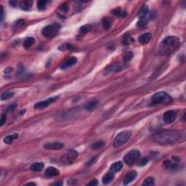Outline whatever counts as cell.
<instances>
[{
    "mask_svg": "<svg viewBox=\"0 0 186 186\" xmlns=\"http://www.w3.org/2000/svg\"><path fill=\"white\" fill-rule=\"evenodd\" d=\"M0 13H1V21H2L4 19V10L2 6H1V11H0Z\"/></svg>",
    "mask_w": 186,
    "mask_h": 186,
    "instance_id": "36",
    "label": "cell"
},
{
    "mask_svg": "<svg viewBox=\"0 0 186 186\" xmlns=\"http://www.w3.org/2000/svg\"><path fill=\"white\" fill-rule=\"evenodd\" d=\"M57 98H58V97H53V98H49V99L46 100H43V101H41V102H39V103H36L35 105H34V108L35 109H43V108H46L48 107L49 106H50L51 103H54V102L55 101L57 100Z\"/></svg>",
    "mask_w": 186,
    "mask_h": 186,
    "instance_id": "8",
    "label": "cell"
},
{
    "mask_svg": "<svg viewBox=\"0 0 186 186\" xmlns=\"http://www.w3.org/2000/svg\"><path fill=\"white\" fill-rule=\"evenodd\" d=\"M185 138L184 132L177 130H163L155 134L153 140L156 143L164 145L175 144Z\"/></svg>",
    "mask_w": 186,
    "mask_h": 186,
    "instance_id": "1",
    "label": "cell"
},
{
    "mask_svg": "<svg viewBox=\"0 0 186 186\" xmlns=\"http://www.w3.org/2000/svg\"><path fill=\"white\" fill-rule=\"evenodd\" d=\"M164 166L167 169H175L177 167L176 163H173L170 161H165L164 163Z\"/></svg>",
    "mask_w": 186,
    "mask_h": 186,
    "instance_id": "26",
    "label": "cell"
},
{
    "mask_svg": "<svg viewBox=\"0 0 186 186\" xmlns=\"http://www.w3.org/2000/svg\"><path fill=\"white\" fill-rule=\"evenodd\" d=\"M32 5V1H29V0H27V1H22V2H21V3H20V7H21V8L23 10L28 11V10H29L31 8Z\"/></svg>",
    "mask_w": 186,
    "mask_h": 186,
    "instance_id": "16",
    "label": "cell"
},
{
    "mask_svg": "<svg viewBox=\"0 0 186 186\" xmlns=\"http://www.w3.org/2000/svg\"><path fill=\"white\" fill-rule=\"evenodd\" d=\"M151 39H152V34H150V33H146V34H142L141 36H140L139 38H138V41H139L140 43L145 45V44L148 43L151 40Z\"/></svg>",
    "mask_w": 186,
    "mask_h": 186,
    "instance_id": "12",
    "label": "cell"
},
{
    "mask_svg": "<svg viewBox=\"0 0 186 186\" xmlns=\"http://www.w3.org/2000/svg\"><path fill=\"white\" fill-rule=\"evenodd\" d=\"M53 185H63V183H62V182H59V183H54Z\"/></svg>",
    "mask_w": 186,
    "mask_h": 186,
    "instance_id": "38",
    "label": "cell"
},
{
    "mask_svg": "<svg viewBox=\"0 0 186 186\" xmlns=\"http://www.w3.org/2000/svg\"><path fill=\"white\" fill-rule=\"evenodd\" d=\"M148 158H143V159H140L138 161V165L140 166V167H143V166L146 165L148 164Z\"/></svg>",
    "mask_w": 186,
    "mask_h": 186,
    "instance_id": "33",
    "label": "cell"
},
{
    "mask_svg": "<svg viewBox=\"0 0 186 186\" xmlns=\"http://www.w3.org/2000/svg\"><path fill=\"white\" fill-rule=\"evenodd\" d=\"M105 145V142L103 140H99V141L96 142L92 145V149L94 150H98L103 148Z\"/></svg>",
    "mask_w": 186,
    "mask_h": 186,
    "instance_id": "29",
    "label": "cell"
},
{
    "mask_svg": "<svg viewBox=\"0 0 186 186\" xmlns=\"http://www.w3.org/2000/svg\"><path fill=\"white\" fill-rule=\"evenodd\" d=\"M59 174V170L55 168V167H50L46 169V171H45V175H46V176L50 177H56L58 176Z\"/></svg>",
    "mask_w": 186,
    "mask_h": 186,
    "instance_id": "13",
    "label": "cell"
},
{
    "mask_svg": "<svg viewBox=\"0 0 186 186\" xmlns=\"http://www.w3.org/2000/svg\"><path fill=\"white\" fill-rule=\"evenodd\" d=\"M137 175H138V174H137L136 171H135V170L130 171L129 173H127V175H126L124 179V185H128L130 184V183H132L133 180H135V178L137 177Z\"/></svg>",
    "mask_w": 186,
    "mask_h": 186,
    "instance_id": "11",
    "label": "cell"
},
{
    "mask_svg": "<svg viewBox=\"0 0 186 186\" xmlns=\"http://www.w3.org/2000/svg\"><path fill=\"white\" fill-rule=\"evenodd\" d=\"M77 156H78V153L76 151L71 150L68 151L61 157V161L64 164H71L75 161L76 159H77Z\"/></svg>",
    "mask_w": 186,
    "mask_h": 186,
    "instance_id": "7",
    "label": "cell"
},
{
    "mask_svg": "<svg viewBox=\"0 0 186 186\" xmlns=\"http://www.w3.org/2000/svg\"><path fill=\"white\" fill-rule=\"evenodd\" d=\"M98 103H99V102H98V100H91V101H90L85 105L84 108L88 111H92L93 110H95L96 108Z\"/></svg>",
    "mask_w": 186,
    "mask_h": 186,
    "instance_id": "15",
    "label": "cell"
},
{
    "mask_svg": "<svg viewBox=\"0 0 186 186\" xmlns=\"http://www.w3.org/2000/svg\"><path fill=\"white\" fill-rule=\"evenodd\" d=\"M113 13H114V15H116V16L117 17H119V18H126L127 15V13H126L125 11H124L123 10H122L121 8H116L115 9V10H114V11H113Z\"/></svg>",
    "mask_w": 186,
    "mask_h": 186,
    "instance_id": "22",
    "label": "cell"
},
{
    "mask_svg": "<svg viewBox=\"0 0 186 186\" xmlns=\"http://www.w3.org/2000/svg\"><path fill=\"white\" fill-rule=\"evenodd\" d=\"M154 180L153 177H148L143 182V185H153Z\"/></svg>",
    "mask_w": 186,
    "mask_h": 186,
    "instance_id": "32",
    "label": "cell"
},
{
    "mask_svg": "<svg viewBox=\"0 0 186 186\" xmlns=\"http://www.w3.org/2000/svg\"><path fill=\"white\" fill-rule=\"evenodd\" d=\"M46 3H47V2H46V1H42V0H41V1H39V2H37V7H38L39 10H41V11H42V10H45Z\"/></svg>",
    "mask_w": 186,
    "mask_h": 186,
    "instance_id": "30",
    "label": "cell"
},
{
    "mask_svg": "<svg viewBox=\"0 0 186 186\" xmlns=\"http://www.w3.org/2000/svg\"><path fill=\"white\" fill-rule=\"evenodd\" d=\"M91 30H92V26L90 24L84 25V26H82V27L80 28V32L84 34H87V33L90 32Z\"/></svg>",
    "mask_w": 186,
    "mask_h": 186,
    "instance_id": "27",
    "label": "cell"
},
{
    "mask_svg": "<svg viewBox=\"0 0 186 186\" xmlns=\"http://www.w3.org/2000/svg\"><path fill=\"white\" fill-rule=\"evenodd\" d=\"M45 167V164L42 162H36L31 166V169L34 172H41Z\"/></svg>",
    "mask_w": 186,
    "mask_h": 186,
    "instance_id": "17",
    "label": "cell"
},
{
    "mask_svg": "<svg viewBox=\"0 0 186 186\" xmlns=\"http://www.w3.org/2000/svg\"><path fill=\"white\" fill-rule=\"evenodd\" d=\"M147 24H148V20H147V18L145 17V18H140V21L138 22L137 26H138V27L139 28V29H143L146 27Z\"/></svg>",
    "mask_w": 186,
    "mask_h": 186,
    "instance_id": "24",
    "label": "cell"
},
{
    "mask_svg": "<svg viewBox=\"0 0 186 186\" xmlns=\"http://www.w3.org/2000/svg\"><path fill=\"white\" fill-rule=\"evenodd\" d=\"M177 116V114L174 111H168L164 114L163 120L166 124H171L175 120Z\"/></svg>",
    "mask_w": 186,
    "mask_h": 186,
    "instance_id": "9",
    "label": "cell"
},
{
    "mask_svg": "<svg viewBox=\"0 0 186 186\" xmlns=\"http://www.w3.org/2000/svg\"><path fill=\"white\" fill-rule=\"evenodd\" d=\"M9 3H10V5H11V6H13V7H15V6H16V5H17V2H15V1H10Z\"/></svg>",
    "mask_w": 186,
    "mask_h": 186,
    "instance_id": "37",
    "label": "cell"
},
{
    "mask_svg": "<svg viewBox=\"0 0 186 186\" xmlns=\"http://www.w3.org/2000/svg\"><path fill=\"white\" fill-rule=\"evenodd\" d=\"M14 95L15 93L13 92H5L2 93L1 95V99H2V100H7L13 98Z\"/></svg>",
    "mask_w": 186,
    "mask_h": 186,
    "instance_id": "25",
    "label": "cell"
},
{
    "mask_svg": "<svg viewBox=\"0 0 186 186\" xmlns=\"http://www.w3.org/2000/svg\"><path fill=\"white\" fill-rule=\"evenodd\" d=\"M132 57H133V54H132L131 52H126L125 54L124 55V60L127 63V62L131 60Z\"/></svg>",
    "mask_w": 186,
    "mask_h": 186,
    "instance_id": "31",
    "label": "cell"
},
{
    "mask_svg": "<svg viewBox=\"0 0 186 186\" xmlns=\"http://www.w3.org/2000/svg\"><path fill=\"white\" fill-rule=\"evenodd\" d=\"M60 29V25L57 23H54L52 24H50L44 28L42 30V34L46 38H53L58 34Z\"/></svg>",
    "mask_w": 186,
    "mask_h": 186,
    "instance_id": "5",
    "label": "cell"
},
{
    "mask_svg": "<svg viewBox=\"0 0 186 186\" xmlns=\"http://www.w3.org/2000/svg\"><path fill=\"white\" fill-rule=\"evenodd\" d=\"M98 185V181H97V180H91V182L90 183H88V185Z\"/></svg>",
    "mask_w": 186,
    "mask_h": 186,
    "instance_id": "35",
    "label": "cell"
},
{
    "mask_svg": "<svg viewBox=\"0 0 186 186\" xmlns=\"http://www.w3.org/2000/svg\"><path fill=\"white\" fill-rule=\"evenodd\" d=\"M6 121H7L6 114H3L2 115V116H1V119H0V126H1V127H2V126H3L4 124H5Z\"/></svg>",
    "mask_w": 186,
    "mask_h": 186,
    "instance_id": "34",
    "label": "cell"
},
{
    "mask_svg": "<svg viewBox=\"0 0 186 186\" xmlns=\"http://www.w3.org/2000/svg\"><path fill=\"white\" fill-rule=\"evenodd\" d=\"M123 167V163L122 161L115 162L111 166V170L113 172H120Z\"/></svg>",
    "mask_w": 186,
    "mask_h": 186,
    "instance_id": "19",
    "label": "cell"
},
{
    "mask_svg": "<svg viewBox=\"0 0 186 186\" xmlns=\"http://www.w3.org/2000/svg\"><path fill=\"white\" fill-rule=\"evenodd\" d=\"M102 23L103 26L104 27V29H106V30L109 29L111 26V21L108 18H104L102 21Z\"/></svg>",
    "mask_w": 186,
    "mask_h": 186,
    "instance_id": "28",
    "label": "cell"
},
{
    "mask_svg": "<svg viewBox=\"0 0 186 186\" xmlns=\"http://www.w3.org/2000/svg\"><path fill=\"white\" fill-rule=\"evenodd\" d=\"M34 42H35V39L33 37H28L23 42V47L26 50H29L34 45Z\"/></svg>",
    "mask_w": 186,
    "mask_h": 186,
    "instance_id": "18",
    "label": "cell"
},
{
    "mask_svg": "<svg viewBox=\"0 0 186 186\" xmlns=\"http://www.w3.org/2000/svg\"><path fill=\"white\" fill-rule=\"evenodd\" d=\"M180 45L179 39L176 37H168L161 42L159 53L161 56H167L177 49Z\"/></svg>",
    "mask_w": 186,
    "mask_h": 186,
    "instance_id": "2",
    "label": "cell"
},
{
    "mask_svg": "<svg viewBox=\"0 0 186 186\" xmlns=\"http://www.w3.org/2000/svg\"><path fill=\"white\" fill-rule=\"evenodd\" d=\"M27 185H35V183H28Z\"/></svg>",
    "mask_w": 186,
    "mask_h": 186,
    "instance_id": "39",
    "label": "cell"
},
{
    "mask_svg": "<svg viewBox=\"0 0 186 186\" xmlns=\"http://www.w3.org/2000/svg\"><path fill=\"white\" fill-rule=\"evenodd\" d=\"M18 135L17 133H15L12 135H8V136L5 137V139H4V142L6 144H11L13 142V140L15 139H18Z\"/></svg>",
    "mask_w": 186,
    "mask_h": 186,
    "instance_id": "23",
    "label": "cell"
},
{
    "mask_svg": "<svg viewBox=\"0 0 186 186\" xmlns=\"http://www.w3.org/2000/svg\"><path fill=\"white\" fill-rule=\"evenodd\" d=\"M76 63H77L76 58H74V57H73V58H69V59H68L66 62H64V63H63V64L61 66L60 68L61 69H66V68H67L71 67V66H73L74 65H75Z\"/></svg>",
    "mask_w": 186,
    "mask_h": 186,
    "instance_id": "14",
    "label": "cell"
},
{
    "mask_svg": "<svg viewBox=\"0 0 186 186\" xmlns=\"http://www.w3.org/2000/svg\"><path fill=\"white\" fill-rule=\"evenodd\" d=\"M141 156V153L138 150H132L124 156V161L129 166H132L138 161Z\"/></svg>",
    "mask_w": 186,
    "mask_h": 186,
    "instance_id": "6",
    "label": "cell"
},
{
    "mask_svg": "<svg viewBox=\"0 0 186 186\" xmlns=\"http://www.w3.org/2000/svg\"><path fill=\"white\" fill-rule=\"evenodd\" d=\"M132 137V132L129 131V130H125L123 131L120 133L118 134L116 136L115 139L114 140V145L116 148H119L121 147L122 145L125 144L130 139V138Z\"/></svg>",
    "mask_w": 186,
    "mask_h": 186,
    "instance_id": "4",
    "label": "cell"
},
{
    "mask_svg": "<svg viewBox=\"0 0 186 186\" xmlns=\"http://www.w3.org/2000/svg\"><path fill=\"white\" fill-rule=\"evenodd\" d=\"M114 178V175L113 172H110V173H108L105 175L103 177V183L105 185H107L108 183H111Z\"/></svg>",
    "mask_w": 186,
    "mask_h": 186,
    "instance_id": "21",
    "label": "cell"
},
{
    "mask_svg": "<svg viewBox=\"0 0 186 186\" xmlns=\"http://www.w3.org/2000/svg\"><path fill=\"white\" fill-rule=\"evenodd\" d=\"M148 7L147 5H143L142 7L140 9L139 12L138 13V16L139 17V18H145V15L148 13Z\"/></svg>",
    "mask_w": 186,
    "mask_h": 186,
    "instance_id": "20",
    "label": "cell"
},
{
    "mask_svg": "<svg viewBox=\"0 0 186 186\" xmlns=\"http://www.w3.org/2000/svg\"><path fill=\"white\" fill-rule=\"evenodd\" d=\"M64 145L59 142H53V143H46L44 145L45 149L46 150H60L63 148Z\"/></svg>",
    "mask_w": 186,
    "mask_h": 186,
    "instance_id": "10",
    "label": "cell"
},
{
    "mask_svg": "<svg viewBox=\"0 0 186 186\" xmlns=\"http://www.w3.org/2000/svg\"><path fill=\"white\" fill-rule=\"evenodd\" d=\"M151 104L153 106L159 104H169L172 103V98L165 92H159L155 93L151 98Z\"/></svg>",
    "mask_w": 186,
    "mask_h": 186,
    "instance_id": "3",
    "label": "cell"
}]
</instances>
